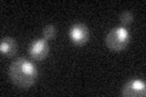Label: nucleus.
Returning <instances> with one entry per match:
<instances>
[{"mask_svg": "<svg viewBox=\"0 0 146 97\" xmlns=\"http://www.w3.org/2000/svg\"><path fill=\"white\" fill-rule=\"evenodd\" d=\"M43 35H44L45 40L52 39L54 36L56 35V27H55V26H51V24L46 26V27H45V28L43 29Z\"/></svg>", "mask_w": 146, "mask_h": 97, "instance_id": "obj_8", "label": "nucleus"}, {"mask_svg": "<svg viewBox=\"0 0 146 97\" xmlns=\"http://www.w3.org/2000/svg\"><path fill=\"white\" fill-rule=\"evenodd\" d=\"M49 53V45L45 39L35 40L29 46V55L35 61H42Z\"/></svg>", "mask_w": 146, "mask_h": 97, "instance_id": "obj_5", "label": "nucleus"}, {"mask_svg": "<svg viewBox=\"0 0 146 97\" xmlns=\"http://www.w3.org/2000/svg\"><path fill=\"white\" fill-rule=\"evenodd\" d=\"M122 96L124 97H144L146 95L145 82L141 80H130L123 86L121 91Z\"/></svg>", "mask_w": 146, "mask_h": 97, "instance_id": "obj_3", "label": "nucleus"}, {"mask_svg": "<svg viewBox=\"0 0 146 97\" xmlns=\"http://www.w3.org/2000/svg\"><path fill=\"white\" fill-rule=\"evenodd\" d=\"M0 51L3 55H6V56H12L15 55L17 51V43L15 39L12 38H3L1 44H0Z\"/></svg>", "mask_w": 146, "mask_h": 97, "instance_id": "obj_6", "label": "nucleus"}, {"mask_svg": "<svg viewBox=\"0 0 146 97\" xmlns=\"http://www.w3.org/2000/svg\"><path fill=\"white\" fill-rule=\"evenodd\" d=\"M9 78L20 89H29L38 78L36 68L25 58H17L9 67Z\"/></svg>", "mask_w": 146, "mask_h": 97, "instance_id": "obj_1", "label": "nucleus"}, {"mask_svg": "<svg viewBox=\"0 0 146 97\" xmlns=\"http://www.w3.org/2000/svg\"><path fill=\"white\" fill-rule=\"evenodd\" d=\"M70 39L76 45H84L89 40V30L86 26L82 23H76L70 29Z\"/></svg>", "mask_w": 146, "mask_h": 97, "instance_id": "obj_4", "label": "nucleus"}, {"mask_svg": "<svg viewBox=\"0 0 146 97\" xmlns=\"http://www.w3.org/2000/svg\"><path fill=\"white\" fill-rule=\"evenodd\" d=\"M119 20H121L122 26H129V24H131V23H133L134 16H133V13H131V12L125 11V12H123L122 15L119 16Z\"/></svg>", "mask_w": 146, "mask_h": 97, "instance_id": "obj_7", "label": "nucleus"}, {"mask_svg": "<svg viewBox=\"0 0 146 97\" xmlns=\"http://www.w3.org/2000/svg\"><path fill=\"white\" fill-rule=\"evenodd\" d=\"M129 40V32L124 27H117V28L110 30L106 35V46L112 51H122L125 49Z\"/></svg>", "mask_w": 146, "mask_h": 97, "instance_id": "obj_2", "label": "nucleus"}]
</instances>
